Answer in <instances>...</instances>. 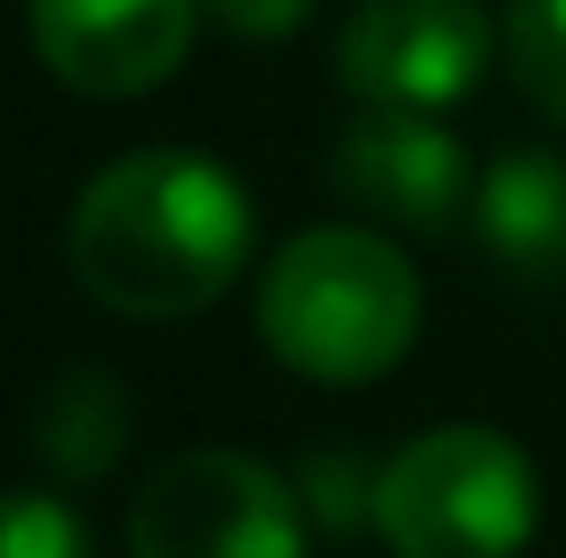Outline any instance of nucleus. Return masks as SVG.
Here are the masks:
<instances>
[{
    "mask_svg": "<svg viewBox=\"0 0 566 558\" xmlns=\"http://www.w3.org/2000/svg\"><path fill=\"white\" fill-rule=\"evenodd\" d=\"M253 261V199L207 154H123L70 207V276L107 314L177 322L214 306Z\"/></svg>",
    "mask_w": 566,
    "mask_h": 558,
    "instance_id": "1",
    "label": "nucleus"
},
{
    "mask_svg": "<svg viewBox=\"0 0 566 558\" xmlns=\"http://www.w3.org/2000/svg\"><path fill=\"white\" fill-rule=\"evenodd\" d=\"M261 337L306 382H376L421 337V276L368 230H306L261 276Z\"/></svg>",
    "mask_w": 566,
    "mask_h": 558,
    "instance_id": "2",
    "label": "nucleus"
},
{
    "mask_svg": "<svg viewBox=\"0 0 566 558\" xmlns=\"http://www.w3.org/2000/svg\"><path fill=\"white\" fill-rule=\"evenodd\" d=\"M536 520V466L474 421L413 436L376 474V528L398 558H521Z\"/></svg>",
    "mask_w": 566,
    "mask_h": 558,
    "instance_id": "3",
    "label": "nucleus"
},
{
    "mask_svg": "<svg viewBox=\"0 0 566 558\" xmlns=\"http://www.w3.org/2000/svg\"><path fill=\"white\" fill-rule=\"evenodd\" d=\"M130 558H306V505L253 452H177L130 497Z\"/></svg>",
    "mask_w": 566,
    "mask_h": 558,
    "instance_id": "4",
    "label": "nucleus"
},
{
    "mask_svg": "<svg viewBox=\"0 0 566 558\" xmlns=\"http://www.w3.org/2000/svg\"><path fill=\"white\" fill-rule=\"evenodd\" d=\"M497 23L482 0H360L337 31V77L368 107L437 115L482 85Z\"/></svg>",
    "mask_w": 566,
    "mask_h": 558,
    "instance_id": "5",
    "label": "nucleus"
},
{
    "mask_svg": "<svg viewBox=\"0 0 566 558\" xmlns=\"http://www.w3.org/2000/svg\"><path fill=\"white\" fill-rule=\"evenodd\" d=\"M199 0H31L39 62L85 99H130L177 77Z\"/></svg>",
    "mask_w": 566,
    "mask_h": 558,
    "instance_id": "6",
    "label": "nucleus"
},
{
    "mask_svg": "<svg viewBox=\"0 0 566 558\" xmlns=\"http://www.w3.org/2000/svg\"><path fill=\"white\" fill-rule=\"evenodd\" d=\"M329 185L360 214L406 222V230H437L474 199V161L437 115L368 107L360 123H345L337 154H329Z\"/></svg>",
    "mask_w": 566,
    "mask_h": 558,
    "instance_id": "7",
    "label": "nucleus"
},
{
    "mask_svg": "<svg viewBox=\"0 0 566 558\" xmlns=\"http://www.w3.org/2000/svg\"><path fill=\"white\" fill-rule=\"evenodd\" d=\"M474 238L490 261L521 276L566 269V161L559 154H505L490 177H474Z\"/></svg>",
    "mask_w": 566,
    "mask_h": 558,
    "instance_id": "8",
    "label": "nucleus"
},
{
    "mask_svg": "<svg viewBox=\"0 0 566 558\" xmlns=\"http://www.w3.org/2000/svg\"><path fill=\"white\" fill-rule=\"evenodd\" d=\"M123 429H130V398H123L115 375H99V368L54 375V390L39 398V452L70 482L107 474L115 452H123Z\"/></svg>",
    "mask_w": 566,
    "mask_h": 558,
    "instance_id": "9",
    "label": "nucleus"
},
{
    "mask_svg": "<svg viewBox=\"0 0 566 558\" xmlns=\"http://www.w3.org/2000/svg\"><path fill=\"white\" fill-rule=\"evenodd\" d=\"M505 70L552 123H566V0H513L505 8Z\"/></svg>",
    "mask_w": 566,
    "mask_h": 558,
    "instance_id": "10",
    "label": "nucleus"
},
{
    "mask_svg": "<svg viewBox=\"0 0 566 558\" xmlns=\"http://www.w3.org/2000/svg\"><path fill=\"white\" fill-rule=\"evenodd\" d=\"M0 558H93V536L62 497L0 489Z\"/></svg>",
    "mask_w": 566,
    "mask_h": 558,
    "instance_id": "11",
    "label": "nucleus"
},
{
    "mask_svg": "<svg viewBox=\"0 0 566 558\" xmlns=\"http://www.w3.org/2000/svg\"><path fill=\"white\" fill-rule=\"evenodd\" d=\"M199 15H214L238 39H291L314 15V0H199Z\"/></svg>",
    "mask_w": 566,
    "mask_h": 558,
    "instance_id": "12",
    "label": "nucleus"
}]
</instances>
